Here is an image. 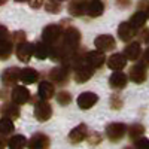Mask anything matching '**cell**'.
<instances>
[{"mask_svg": "<svg viewBox=\"0 0 149 149\" xmlns=\"http://www.w3.org/2000/svg\"><path fill=\"white\" fill-rule=\"evenodd\" d=\"M12 37V42H14L15 45H18V43H21V42H26V33L24 31H21V30H18V31H15L14 34L10 36Z\"/></svg>", "mask_w": 149, "mask_h": 149, "instance_id": "34", "label": "cell"}, {"mask_svg": "<svg viewBox=\"0 0 149 149\" xmlns=\"http://www.w3.org/2000/svg\"><path fill=\"white\" fill-rule=\"evenodd\" d=\"M2 113H3V116H6V118L14 121V119L19 118V107L14 102H12V103H5L3 109H2Z\"/></svg>", "mask_w": 149, "mask_h": 149, "instance_id": "26", "label": "cell"}, {"mask_svg": "<svg viewBox=\"0 0 149 149\" xmlns=\"http://www.w3.org/2000/svg\"><path fill=\"white\" fill-rule=\"evenodd\" d=\"M137 10H143L146 14H149V0H140L137 3Z\"/></svg>", "mask_w": 149, "mask_h": 149, "instance_id": "36", "label": "cell"}, {"mask_svg": "<svg viewBox=\"0 0 149 149\" xmlns=\"http://www.w3.org/2000/svg\"><path fill=\"white\" fill-rule=\"evenodd\" d=\"M8 146H9V149H24L27 146V139L22 134H15L9 139Z\"/></svg>", "mask_w": 149, "mask_h": 149, "instance_id": "28", "label": "cell"}, {"mask_svg": "<svg viewBox=\"0 0 149 149\" xmlns=\"http://www.w3.org/2000/svg\"><path fill=\"white\" fill-rule=\"evenodd\" d=\"M134 36H136V29L131 26L128 21H124V22L119 24V27H118V37L122 42H130Z\"/></svg>", "mask_w": 149, "mask_h": 149, "instance_id": "18", "label": "cell"}, {"mask_svg": "<svg viewBox=\"0 0 149 149\" xmlns=\"http://www.w3.org/2000/svg\"><path fill=\"white\" fill-rule=\"evenodd\" d=\"M61 37H63V29L58 24H48L42 30V40L45 43H48L49 46H54V45L60 43Z\"/></svg>", "mask_w": 149, "mask_h": 149, "instance_id": "2", "label": "cell"}, {"mask_svg": "<svg viewBox=\"0 0 149 149\" xmlns=\"http://www.w3.org/2000/svg\"><path fill=\"white\" fill-rule=\"evenodd\" d=\"M15 2H19V3H22V2H29V0H15Z\"/></svg>", "mask_w": 149, "mask_h": 149, "instance_id": "43", "label": "cell"}, {"mask_svg": "<svg viewBox=\"0 0 149 149\" xmlns=\"http://www.w3.org/2000/svg\"><path fill=\"white\" fill-rule=\"evenodd\" d=\"M124 55L130 61H136L139 60V57L142 55V45L140 42H130L125 48H124Z\"/></svg>", "mask_w": 149, "mask_h": 149, "instance_id": "20", "label": "cell"}, {"mask_svg": "<svg viewBox=\"0 0 149 149\" xmlns=\"http://www.w3.org/2000/svg\"><path fill=\"white\" fill-rule=\"evenodd\" d=\"M81 31L76 29V27H67L64 31H63V37H61V45H63L64 51L69 54V58L78 52L79 49V45H81Z\"/></svg>", "mask_w": 149, "mask_h": 149, "instance_id": "1", "label": "cell"}, {"mask_svg": "<svg viewBox=\"0 0 149 149\" xmlns=\"http://www.w3.org/2000/svg\"><path fill=\"white\" fill-rule=\"evenodd\" d=\"M110 106H112V109H121V107H122V100H121V97L112 95V97H110Z\"/></svg>", "mask_w": 149, "mask_h": 149, "instance_id": "35", "label": "cell"}, {"mask_svg": "<svg viewBox=\"0 0 149 149\" xmlns=\"http://www.w3.org/2000/svg\"><path fill=\"white\" fill-rule=\"evenodd\" d=\"M19 79L26 84V85H30V84H34L39 79V72L33 67H24L21 72H19Z\"/></svg>", "mask_w": 149, "mask_h": 149, "instance_id": "22", "label": "cell"}, {"mask_svg": "<svg viewBox=\"0 0 149 149\" xmlns=\"http://www.w3.org/2000/svg\"><path fill=\"white\" fill-rule=\"evenodd\" d=\"M49 51H51V46L48 43H45L43 40L34 43V48H33V55L37 58V60H45L49 57Z\"/></svg>", "mask_w": 149, "mask_h": 149, "instance_id": "23", "label": "cell"}, {"mask_svg": "<svg viewBox=\"0 0 149 149\" xmlns=\"http://www.w3.org/2000/svg\"><path fill=\"white\" fill-rule=\"evenodd\" d=\"M29 149H49V137L43 133H34L29 143Z\"/></svg>", "mask_w": 149, "mask_h": 149, "instance_id": "10", "label": "cell"}, {"mask_svg": "<svg viewBox=\"0 0 149 149\" xmlns=\"http://www.w3.org/2000/svg\"><path fill=\"white\" fill-rule=\"evenodd\" d=\"M6 39H9V31H8V29H6L5 26H2V24H0V42L6 40Z\"/></svg>", "mask_w": 149, "mask_h": 149, "instance_id": "37", "label": "cell"}, {"mask_svg": "<svg viewBox=\"0 0 149 149\" xmlns=\"http://www.w3.org/2000/svg\"><path fill=\"white\" fill-rule=\"evenodd\" d=\"M104 12V5L100 2V0H91L88 2V8H86V14H88L91 18H97L100 17Z\"/></svg>", "mask_w": 149, "mask_h": 149, "instance_id": "25", "label": "cell"}, {"mask_svg": "<svg viewBox=\"0 0 149 149\" xmlns=\"http://www.w3.org/2000/svg\"><path fill=\"white\" fill-rule=\"evenodd\" d=\"M19 69L18 67H9L5 69L2 73V84L5 86H15L17 82L19 81Z\"/></svg>", "mask_w": 149, "mask_h": 149, "instance_id": "11", "label": "cell"}, {"mask_svg": "<svg viewBox=\"0 0 149 149\" xmlns=\"http://www.w3.org/2000/svg\"><path fill=\"white\" fill-rule=\"evenodd\" d=\"M5 146H8V142H6V139H5V136L0 134V149H3Z\"/></svg>", "mask_w": 149, "mask_h": 149, "instance_id": "41", "label": "cell"}, {"mask_svg": "<svg viewBox=\"0 0 149 149\" xmlns=\"http://www.w3.org/2000/svg\"><path fill=\"white\" fill-rule=\"evenodd\" d=\"M146 21H148V14H146V12H143V10H137V12H134V14L131 15V18H130L128 22L131 24L136 30H140V29H143Z\"/></svg>", "mask_w": 149, "mask_h": 149, "instance_id": "24", "label": "cell"}, {"mask_svg": "<svg viewBox=\"0 0 149 149\" xmlns=\"http://www.w3.org/2000/svg\"><path fill=\"white\" fill-rule=\"evenodd\" d=\"M14 52V42L10 39L0 42V60H8Z\"/></svg>", "mask_w": 149, "mask_h": 149, "instance_id": "27", "label": "cell"}, {"mask_svg": "<svg viewBox=\"0 0 149 149\" xmlns=\"http://www.w3.org/2000/svg\"><path fill=\"white\" fill-rule=\"evenodd\" d=\"M127 133V125L122 122H112L106 127V136L110 142H119Z\"/></svg>", "mask_w": 149, "mask_h": 149, "instance_id": "5", "label": "cell"}, {"mask_svg": "<svg viewBox=\"0 0 149 149\" xmlns=\"http://www.w3.org/2000/svg\"><path fill=\"white\" fill-rule=\"evenodd\" d=\"M86 8H88V0H72L67 9L72 17L79 18L86 14Z\"/></svg>", "mask_w": 149, "mask_h": 149, "instance_id": "13", "label": "cell"}, {"mask_svg": "<svg viewBox=\"0 0 149 149\" xmlns=\"http://www.w3.org/2000/svg\"><path fill=\"white\" fill-rule=\"evenodd\" d=\"M37 95H39L42 100H49L55 95V86L52 82L49 81H42L39 84V88H37Z\"/></svg>", "mask_w": 149, "mask_h": 149, "instance_id": "19", "label": "cell"}, {"mask_svg": "<svg viewBox=\"0 0 149 149\" xmlns=\"http://www.w3.org/2000/svg\"><path fill=\"white\" fill-rule=\"evenodd\" d=\"M45 10L51 12V14H58L61 10V3L58 0H45Z\"/></svg>", "mask_w": 149, "mask_h": 149, "instance_id": "31", "label": "cell"}, {"mask_svg": "<svg viewBox=\"0 0 149 149\" xmlns=\"http://www.w3.org/2000/svg\"><path fill=\"white\" fill-rule=\"evenodd\" d=\"M142 64L149 67V48L145 49V51L142 52Z\"/></svg>", "mask_w": 149, "mask_h": 149, "instance_id": "38", "label": "cell"}, {"mask_svg": "<svg viewBox=\"0 0 149 149\" xmlns=\"http://www.w3.org/2000/svg\"><path fill=\"white\" fill-rule=\"evenodd\" d=\"M106 63H107V67L110 69V70H113V72H116V70H122L124 67L127 66V58H125V55L124 54H112L107 60H106Z\"/></svg>", "mask_w": 149, "mask_h": 149, "instance_id": "17", "label": "cell"}, {"mask_svg": "<svg viewBox=\"0 0 149 149\" xmlns=\"http://www.w3.org/2000/svg\"><path fill=\"white\" fill-rule=\"evenodd\" d=\"M6 2H8V0H0V6H2V5H5Z\"/></svg>", "mask_w": 149, "mask_h": 149, "instance_id": "42", "label": "cell"}, {"mask_svg": "<svg viewBox=\"0 0 149 149\" xmlns=\"http://www.w3.org/2000/svg\"><path fill=\"white\" fill-rule=\"evenodd\" d=\"M125 149H134V148H125Z\"/></svg>", "mask_w": 149, "mask_h": 149, "instance_id": "45", "label": "cell"}, {"mask_svg": "<svg viewBox=\"0 0 149 149\" xmlns=\"http://www.w3.org/2000/svg\"><path fill=\"white\" fill-rule=\"evenodd\" d=\"M14 130H15V127H14L12 119H9L6 116H3L2 119H0V134H2V136H8Z\"/></svg>", "mask_w": 149, "mask_h": 149, "instance_id": "30", "label": "cell"}, {"mask_svg": "<svg viewBox=\"0 0 149 149\" xmlns=\"http://www.w3.org/2000/svg\"><path fill=\"white\" fill-rule=\"evenodd\" d=\"M33 48L34 45L30 43V42H21L17 45L15 48V54H17V58L21 61V63H29L30 58L33 57Z\"/></svg>", "mask_w": 149, "mask_h": 149, "instance_id": "8", "label": "cell"}, {"mask_svg": "<svg viewBox=\"0 0 149 149\" xmlns=\"http://www.w3.org/2000/svg\"><path fill=\"white\" fill-rule=\"evenodd\" d=\"M58 2H63V0H58Z\"/></svg>", "mask_w": 149, "mask_h": 149, "instance_id": "46", "label": "cell"}, {"mask_svg": "<svg viewBox=\"0 0 149 149\" xmlns=\"http://www.w3.org/2000/svg\"><path fill=\"white\" fill-rule=\"evenodd\" d=\"M128 78L134 84H143L146 81V78H148L146 66H143L142 63H136L134 66H131V69L128 72Z\"/></svg>", "mask_w": 149, "mask_h": 149, "instance_id": "9", "label": "cell"}, {"mask_svg": "<svg viewBox=\"0 0 149 149\" xmlns=\"http://www.w3.org/2000/svg\"><path fill=\"white\" fill-rule=\"evenodd\" d=\"M97 102H98V95L91 91H85V93L79 94V97H78V106L84 110L91 109L94 104H97Z\"/></svg>", "mask_w": 149, "mask_h": 149, "instance_id": "12", "label": "cell"}, {"mask_svg": "<svg viewBox=\"0 0 149 149\" xmlns=\"http://www.w3.org/2000/svg\"><path fill=\"white\" fill-rule=\"evenodd\" d=\"M143 134H145V127L142 124H133L131 127H128V137L134 142L143 137Z\"/></svg>", "mask_w": 149, "mask_h": 149, "instance_id": "29", "label": "cell"}, {"mask_svg": "<svg viewBox=\"0 0 149 149\" xmlns=\"http://www.w3.org/2000/svg\"><path fill=\"white\" fill-rule=\"evenodd\" d=\"M29 2H30V6L33 9H39L45 5V0H29Z\"/></svg>", "mask_w": 149, "mask_h": 149, "instance_id": "39", "label": "cell"}, {"mask_svg": "<svg viewBox=\"0 0 149 149\" xmlns=\"http://www.w3.org/2000/svg\"><path fill=\"white\" fill-rule=\"evenodd\" d=\"M34 116L40 122H45L52 116V106L48 103V100H42V98L36 100L34 98Z\"/></svg>", "mask_w": 149, "mask_h": 149, "instance_id": "4", "label": "cell"}, {"mask_svg": "<svg viewBox=\"0 0 149 149\" xmlns=\"http://www.w3.org/2000/svg\"><path fill=\"white\" fill-rule=\"evenodd\" d=\"M57 102H58L61 106L70 104V102H72L70 93H69V91H58V93H57Z\"/></svg>", "mask_w": 149, "mask_h": 149, "instance_id": "32", "label": "cell"}, {"mask_svg": "<svg viewBox=\"0 0 149 149\" xmlns=\"http://www.w3.org/2000/svg\"><path fill=\"white\" fill-rule=\"evenodd\" d=\"M94 46L102 52L113 51V49L116 48V40L113 39V36H110V34H100V36L95 37Z\"/></svg>", "mask_w": 149, "mask_h": 149, "instance_id": "6", "label": "cell"}, {"mask_svg": "<svg viewBox=\"0 0 149 149\" xmlns=\"http://www.w3.org/2000/svg\"><path fill=\"white\" fill-rule=\"evenodd\" d=\"M104 61H106V57H104V52L102 51H90V52H86V64L91 66L94 70L95 69H100L103 64H104Z\"/></svg>", "mask_w": 149, "mask_h": 149, "instance_id": "15", "label": "cell"}, {"mask_svg": "<svg viewBox=\"0 0 149 149\" xmlns=\"http://www.w3.org/2000/svg\"><path fill=\"white\" fill-rule=\"evenodd\" d=\"M127 82H128V76L125 73H122V70L113 72L109 78V85H110V88H113V90H122L124 86L127 85Z\"/></svg>", "mask_w": 149, "mask_h": 149, "instance_id": "14", "label": "cell"}, {"mask_svg": "<svg viewBox=\"0 0 149 149\" xmlns=\"http://www.w3.org/2000/svg\"><path fill=\"white\" fill-rule=\"evenodd\" d=\"M93 74H94V69L88 64H85V66L74 70V81H76L78 84H84L86 81H90Z\"/></svg>", "mask_w": 149, "mask_h": 149, "instance_id": "21", "label": "cell"}, {"mask_svg": "<svg viewBox=\"0 0 149 149\" xmlns=\"http://www.w3.org/2000/svg\"><path fill=\"white\" fill-rule=\"evenodd\" d=\"M88 143L90 145H93V146H95V145H98L102 142V134L100 133H97V131H93V133H88Z\"/></svg>", "mask_w": 149, "mask_h": 149, "instance_id": "33", "label": "cell"}, {"mask_svg": "<svg viewBox=\"0 0 149 149\" xmlns=\"http://www.w3.org/2000/svg\"><path fill=\"white\" fill-rule=\"evenodd\" d=\"M86 137H88V127L85 124H79L69 133V140L72 143H81Z\"/></svg>", "mask_w": 149, "mask_h": 149, "instance_id": "16", "label": "cell"}, {"mask_svg": "<svg viewBox=\"0 0 149 149\" xmlns=\"http://www.w3.org/2000/svg\"><path fill=\"white\" fill-rule=\"evenodd\" d=\"M115 2H116V5L121 9H125V8H128L131 5V0H115Z\"/></svg>", "mask_w": 149, "mask_h": 149, "instance_id": "40", "label": "cell"}, {"mask_svg": "<svg viewBox=\"0 0 149 149\" xmlns=\"http://www.w3.org/2000/svg\"><path fill=\"white\" fill-rule=\"evenodd\" d=\"M69 78H70V67L61 64L58 67H54L51 72H49V79L54 85H66L69 82Z\"/></svg>", "mask_w": 149, "mask_h": 149, "instance_id": "3", "label": "cell"}, {"mask_svg": "<svg viewBox=\"0 0 149 149\" xmlns=\"http://www.w3.org/2000/svg\"><path fill=\"white\" fill-rule=\"evenodd\" d=\"M146 42H148V43H149V33H148V39H146Z\"/></svg>", "mask_w": 149, "mask_h": 149, "instance_id": "44", "label": "cell"}, {"mask_svg": "<svg viewBox=\"0 0 149 149\" xmlns=\"http://www.w3.org/2000/svg\"><path fill=\"white\" fill-rule=\"evenodd\" d=\"M10 98H12V102L17 103L18 106L19 104H26L30 102V91L27 90V86H21V85H15L14 86V90H12L10 93Z\"/></svg>", "mask_w": 149, "mask_h": 149, "instance_id": "7", "label": "cell"}]
</instances>
